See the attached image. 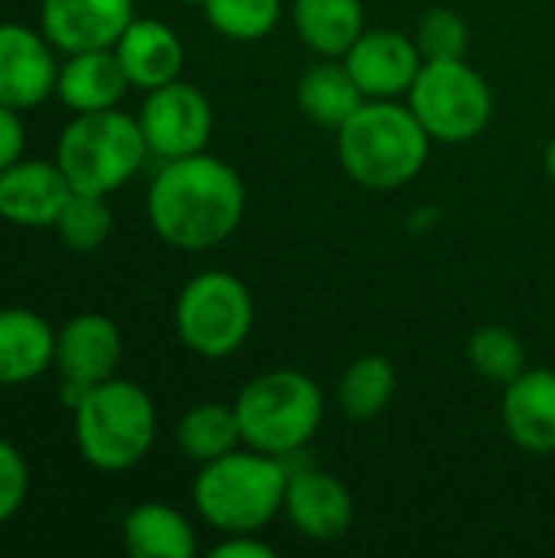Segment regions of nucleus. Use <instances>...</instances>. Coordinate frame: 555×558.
Masks as SVG:
<instances>
[{
  "label": "nucleus",
  "instance_id": "12",
  "mask_svg": "<svg viewBox=\"0 0 555 558\" xmlns=\"http://www.w3.org/2000/svg\"><path fill=\"white\" fill-rule=\"evenodd\" d=\"M343 62L366 98L409 95L415 75L425 65L415 36H406L399 29H363Z\"/></svg>",
  "mask_w": 555,
  "mask_h": 558
},
{
  "label": "nucleus",
  "instance_id": "9",
  "mask_svg": "<svg viewBox=\"0 0 555 558\" xmlns=\"http://www.w3.org/2000/svg\"><path fill=\"white\" fill-rule=\"evenodd\" d=\"M137 124L154 157L177 160L206 150L216 128V114L209 98L196 85L177 78L154 92H144Z\"/></svg>",
  "mask_w": 555,
  "mask_h": 558
},
{
  "label": "nucleus",
  "instance_id": "25",
  "mask_svg": "<svg viewBox=\"0 0 555 558\" xmlns=\"http://www.w3.org/2000/svg\"><path fill=\"white\" fill-rule=\"evenodd\" d=\"M468 363L487 383L507 386L527 369V347L514 330L500 324H484L468 340Z\"/></svg>",
  "mask_w": 555,
  "mask_h": 558
},
{
  "label": "nucleus",
  "instance_id": "4",
  "mask_svg": "<svg viewBox=\"0 0 555 558\" xmlns=\"http://www.w3.org/2000/svg\"><path fill=\"white\" fill-rule=\"evenodd\" d=\"M72 422L82 461L105 474L137 468L157 438L154 399L137 383L118 376L92 386L72 409Z\"/></svg>",
  "mask_w": 555,
  "mask_h": 558
},
{
  "label": "nucleus",
  "instance_id": "11",
  "mask_svg": "<svg viewBox=\"0 0 555 558\" xmlns=\"http://www.w3.org/2000/svg\"><path fill=\"white\" fill-rule=\"evenodd\" d=\"M134 16V0H39V29L62 56L114 49Z\"/></svg>",
  "mask_w": 555,
  "mask_h": 558
},
{
  "label": "nucleus",
  "instance_id": "10",
  "mask_svg": "<svg viewBox=\"0 0 555 558\" xmlns=\"http://www.w3.org/2000/svg\"><path fill=\"white\" fill-rule=\"evenodd\" d=\"M56 46L26 23H0V105L29 111L56 95Z\"/></svg>",
  "mask_w": 555,
  "mask_h": 558
},
{
  "label": "nucleus",
  "instance_id": "16",
  "mask_svg": "<svg viewBox=\"0 0 555 558\" xmlns=\"http://www.w3.org/2000/svg\"><path fill=\"white\" fill-rule=\"evenodd\" d=\"M114 56L131 88H141V92H154L167 82H177L186 62V49L177 29L150 16L131 20V26L114 43Z\"/></svg>",
  "mask_w": 555,
  "mask_h": 558
},
{
  "label": "nucleus",
  "instance_id": "30",
  "mask_svg": "<svg viewBox=\"0 0 555 558\" xmlns=\"http://www.w3.org/2000/svg\"><path fill=\"white\" fill-rule=\"evenodd\" d=\"M26 150V128L16 108L0 105V170L16 163Z\"/></svg>",
  "mask_w": 555,
  "mask_h": 558
},
{
  "label": "nucleus",
  "instance_id": "8",
  "mask_svg": "<svg viewBox=\"0 0 555 558\" xmlns=\"http://www.w3.org/2000/svg\"><path fill=\"white\" fill-rule=\"evenodd\" d=\"M406 98L429 137L442 144L474 141L494 114L491 85L464 59L425 62Z\"/></svg>",
  "mask_w": 555,
  "mask_h": 558
},
{
  "label": "nucleus",
  "instance_id": "7",
  "mask_svg": "<svg viewBox=\"0 0 555 558\" xmlns=\"http://www.w3.org/2000/svg\"><path fill=\"white\" fill-rule=\"evenodd\" d=\"M255 304L232 271H203L190 278L173 307L180 343L203 360H229L252 333Z\"/></svg>",
  "mask_w": 555,
  "mask_h": 558
},
{
  "label": "nucleus",
  "instance_id": "3",
  "mask_svg": "<svg viewBox=\"0 0 555 558\" xmlns=\"http://www.w3.org/2000/svg\"><path fill=\"white\" fill-rule=\"evenodd\" d=\"M288 477L291 471L285 458L236 448L200 468L193 481V507L222 536L262 533L285 510Z\"/></svg>",
  "mask_w": 555,
  "mask_h": 558
},
{
  "label": "nucleus",
  "instance_id": "32",
  "mask_svg": "<svg viewBox=\"0 0 555 558\" xmlns=\"http://www.w3.org/2000/svg\"><path fill=\"white\" fill-rule=\"evenodd\" d=\"M543 167H546V173L555 180V137L546 144V154H543Z\"/></svg>",
  "mask_w": 555,
  "mask_h": 558
},
{
  "label": "nucleus",
  "instance_id": "13",
  "mask_svg": "<svg viewBox=\"0 0 555 558\" xmlns=\"http://www.w3.org/2000/svg\"><path fill=\"white\" fill-rule=\"evenodd\" d=\"M124 356V337L105 314L85 311L69 317L56 330V369L59 379L79 386H98L118 376Z\"/></svg>",
  "mask_w": 555,
  "mask_h": 558
},
{
  "label": "nucleus",
  "instance_id": "1",
  "mask_svg": "<svg viewBox=\"0 0 555 558\" xmlns=\"http://www.w3.org/2000/svg\"><path fill=\"white\" fill-rule=\"evenodd\" d=\"M144 206L160 242L180 252H209L239 229L245 216V183L236 167L200 150L164 160Z\"/></svg>",
  "mask_w": 555,
  "mask_h": 558
},
{
  "label": "nucleus",
  "instance_id": "27",
  "mask_svg": "<svg viewBox=\"0 0 555 558\" xmlns=\"http://www.w3.org/2000/svg\"><path fill=\"white\" fill-rule=\"evenodd\" d=\"M203 13L219 36L236 43H255L278 26L281 0H206Z\"/></svg>",
  "mask_w": 555,
  "mask_h": 558
},
{
  "label": "nucleus",
  "instance_id": "2",
  "mask_svg": "<svg viewBox=\"0 0 555 558\" xmlns=\"http://www.w3.org/2000/svg\"><path fill=\"white\" fill-rule=\"evenodd\" d=\"M432 137L399 98H366L337 131V154L347 177L366 190H399L429 160Z\"/></svg>",
  "mask_w": 555,
  "mask_h": 558
},
{
  "label": "nucleus",
  "instance_id": "29",
  "mask_svg": "<svg viewBox=\"0 0 555 558\" xmlns=\"http://www.w3.org/2000/svg\"><path fill=\"white\" fill-rule=\"evenodd\" d=\"M26 494H29L26 458H23V451L13 441L0 438V526L10 523L20 513Z\"/></svg>",
  "mask_w": 555,
  "mask_h": 558
},
{
  "label": "nucleus",
  "instance_id": "14",
  "mask_svg": "<svg viewBox=\"0 0 555 558\" xmlns=\"http://www.w3.org/2000/svg\"><path fill=\"white\" fill-rule=\"evenodd\" d=\"M72 186L56 160L20 157L0 170V219L16 229H52Z\"/></svg>",
  "mask_w": 555,
  "mask_h": 558
},
{
  "label": "nucleus",
  "instance_id": "18",
  "mask_svg": "<svg viewBox=\"0 0 555 558\" xmlns=\"http://www.w3.org/2000/svg\"><path fill=\"white\" fill-rule=\"evenodd\" d=\"M56 366V330L29 307H0V386H29Z\"/></svg>",
  "mask_w": 555,
  "mask_h": 558
},
{
  "label": "nucleus",
  "instance_id": "28",
  "mask_svg": "<svg viewBox=\"0 0 555 558\" xmlns=\"http://www.w3.org/2000/svg\"><path fill=\"white\" fill-rule=\"evenodd\" d=\"M415 46L425 62L464 59L468 46H471V29L461 13H455L448 7H432L415 26Z\"/></svg>",
  "mask_w": 555,
  "mask_h": 558
},
{
  "label": "nucleus",
  "instance_id": "33",
  "mask_svg": "<svg viewBox=\"0 0 555 558\" xmlns=\"http://www.w3.org/2000/svg\"><path fill=\"white\" fill-rule=\"evenodd\" d=\"M180 3H186V7H203L206 0H180Z\"/></svg>",
  "mask_w": 555,
  "mask_h": 558
},
{
  "label": "nucleus",
  "instance_id": "20",
  "mask_svg": "<svg viewBox=\"0 0 555 558\" xmlns=\"http://www.w3.org/2000/svg\"><path fill=\"white\" fill-rule=\"evenodd\" d=\"M124 553L134 558H193L196 556V530L193 523L170 504H137L124 513L121 523Z\"/></svg>",
  "mask_w": 555,
  "mask_h": 558
},
{
  "label": "nucleus",
  "instance_id": "15",
  "mask_svg": "<svg viewBox=\"0 0 555 558\" xmlns=\"http://www.w3.org/2000/svg\"><path fill=\"white\" fill-rule=\"evenodd\" d=\"M291 526L311 543H337L353 526V497L327 471H291L285 487V510Z\"/></svg>",
  "mask_w": 555,
  "mask_h": 558
},
{
  "label": "nucleus",
  "instance_id": "17",
  "mask_svg": "<svg viewBox=\"0 0 555 558\" xmlns=\"http://www.w3.org/2000/svg\"><path fill=\"white\" fill-rule=\"evenodd\" d=\"M504 425L530 454L555 451V373L553 369H523L514 383L504 386Z\"/></svg>",
  "mask_w": 555,
  "mask_h": 558
},
{
  "label": "nucleus",
  "instance_id": "24",
  "mask_svg": "<svg viewBox=\"0 0 555 558\" xmlns=\"http://www.w3.org/2000/svg\"><path fill=\"white\" fill-rule=\"evenodd\" d=\"M393 396H396V366L376 353L353 360L337 386V402L353 422L376 418L379 412H386Z\"/></svg>",
  "mask_w": 555,
  "mask_h": 558
},
{
  "label": "nucleus",
  "instance_id": "26",
  "mask_svg": "<svg viewBox=\"0 0 555 558\" xmlns=\"http://www.w3.org/2000/svg\"><path fill=\"white\" fill-rule=\"evenodd\" d=\"M111 206L108 196H92V193H75L62 206L56 219V235L62 239L65 248L72 252H95L108 242L111 235Z\"/></svg>",
  "mask_w": 555,
  "mask_h": 558
},
{
  "label": "nucleus",
  "instance_id": "19",
  "mask_svg": "<svg viewBox=\"0 0 555 558\" xmlns=\"http://www.w3.org/2000/svg\"><path fill=\"white\" fill-rule=\"evenodd\" d=\"M131 82L114 56V49H92V52H72L59 65L56 78V98L75 111H105L118 108L128 95Z\"/></svg>",
  "mask_w": 555,
  "mask_h": 558
},
{
  "label": "nucleus",
  "instance_id": "5",
  "mask_svg": "<svg viewBox=\"0 0 555 558\" xmlns=\"http://www.w3.org/2000/svg\"><path fill=\"white\" fill-rule=\"evenodd\" d=\"M147 154L137 114L105 108L75 114L59 131L52 160L75 193L111 196L144 167Z\"/></svg>",
  "mask_w": 555,
  "mask_h": 558
},
{
  "label": "nucleus",
  "instance_id": "31",
  "mask_svg": "<svg viewBox=\"0 0 555 558\" xmlns=\"http://www.w3.org/2000/svg\"><path fill=\"white\" fill-rule=\"evenodd\" d=\"M213 558H272L275 549L258 536V533H229L222 536V543H216L209 549Z\"/></svg>",
  "mask_w": 555,
  "mask_h": 558
},
{
  "label": "nucleus",
  "instance_id": "22",
  "mask_svg": "<svg viewBox=\"0 0 555 558\" xmlns=\"http://www.w3.org/2000/svg\"><path fill=\"white\" fill-rule=\"evenodd\" d=\"M363 101L366 95L360 92L347 62H317L298 82V108L307 114V121L330 131H340Z\"/></svg>",
  "mask_w": 555,
  "mask_h": 558
},
{
  "label": "nucleus",
  "instance_id": "23",
  "mask_svg": "<svg viewBox=\"0 0 555 558\" xmlns=\"http://www.w3.org/2000/svg\"><path fill=\"white\" fill-rule=\"evenodd\" d=\"M177 445L196 464H209V461L236 451L242 445L236 405L200 402V405L186 409L177 425Z\"/></svg>",
  "mask_w": 555,
  "mask_h": 558
},
{
  "label": "nucleus",
  "instance_id": "6",
  "mask_svg": "<svg viewBox=\"0 0 555 558\" xmlns=\"http://www.w3.org/2000/svg\"><path fill=\"white\" fill-rule=\"evenodd\" d=\"M242 445L272 458H291L314 441L324 422V392L301 369H272L242 386L232 402Z\"/></svg>",
  "mask_w": 555,
  "mask_h": 558
},
{
  "label": "nucleus",
  "instance_id": "21",
  "mask_svg": "<svg viewBox=\"0 0 555 558\" xmlns=\"http://www.w3.org/2000/svg\"><path fill=\"white\" fill-rule=\"evenodd\" d=\"M291 20L301 43L324 59H343L366 29L360 0H294Z\"/></svg>",
  "mask_w": 555,
  "mask_h": 558
}]
</instances>
